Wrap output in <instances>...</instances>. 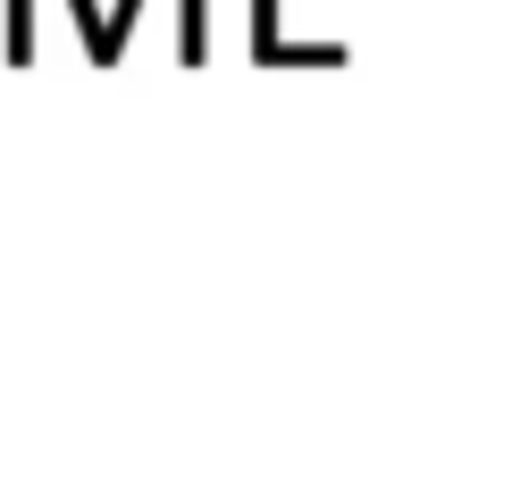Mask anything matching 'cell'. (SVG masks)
<instances>
[{
  "instance_id": "5b68a950",
  "label": "cell",
  "mask_w": 512,
  "mask_h": 495,
  "mask_svg": "<svg viewBox=\"0 0 512 495\" xmlns=\"http://www.w3.org/2000/svg\"><path fill=\"white\" fill-rule=\"evenodd\" d=\"M9 59H17V68L34 59V34H26V0H9Z\"/></svg>"
},
{
  "instance_id": "3957f363",
  "label": "cell",
  "mask_w": 512,
  "mask_h": 495,
  "mask_svg": "<svg viewBox=\"0 0 512 495\" xmlns=\"http://www.w3.org/2000/svg\"><path fill=\"white\" fill-rule=\"evenodd\" d=\"M135 9H143V0H118V9H110V34H101V59H93V68H118V51H126V26H135Z\"/></svg>"
},
{
  "instance_id": "277c9868",
  "label": "cell",
  "mask_w": 512,
  "mask_h": 495,
  "mask_svg": "<svg viewBox=\"0 0 512 495\" xmlns=\"http://www.w3.org/2000/svg\"><path fill=\"white\" fill-rule=\"evenodd\" d=\"M68 9H76V26H84V59H101V34H110V17H101L93 0H68Z\"/></svg>"
},
{
  "instance_id": "7a4b0ae2",
  "label": "cell",
  "mask_w": 512,
  "mask_h": 495,
  "mask_svg": "<svg viewBox=\"0 0 512 495\" xmlns=\"http://www.w3.org/2000/svg\"><path fill=\"white\" fill-rule=\"evenodd\" d=\"M177 59H185V68H202V59H210V0H185V26H177Z\"/></svg>"
},
{
  "instance_id": "6da1fadb",
  "label": "cell",
  "mask_w": 512,
  "mask_h": 495,
  "mask_svg": "<svg viewBox=\"0 0 512 495\" xmlns=\"http://www.w3.org/2000/svg\"><path fill=\"white\" fill-rule=\"evenodd\" d=\"M252 59L261 68H345V42H286L277 34V0H252Z\"/></svg>"
}]
</instances>
